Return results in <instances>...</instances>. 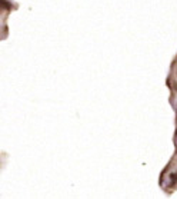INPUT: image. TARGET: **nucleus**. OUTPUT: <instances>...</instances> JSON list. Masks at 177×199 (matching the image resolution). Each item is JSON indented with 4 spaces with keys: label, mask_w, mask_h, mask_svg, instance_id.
Listing matches in <instances>:
<instances>
[{
    "label": "nucleus",
    "mask_w": 177,
    "mask_h": 199,
    "mask_svg": "<svg viewBox=\"0 0 177 199\" xmlns=\"http://www.w3.org/2000/svg\"><path fill=\"white\" fill-rule=\"evenodd\" d=\"M0 9H10V3L7 0H0Z\"/></svg>",
    "instance_id": "obj_1"
},
{
    "label": "nucleus",
    "mask_w": 177,
    "mask_h": 199,
    "mask_svg": "<svg viewBox=\"0 0 177 199\" xmlns=\"http://www.w3.org/2000/svg\"><path fill=\"white\" fill-rule=\"evenodd\" d=\"M176 136H177V130H176Z\"/></svg>",
    "instance_id": "obj_2"
}]
</instances>
